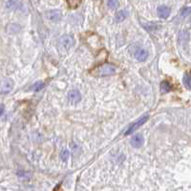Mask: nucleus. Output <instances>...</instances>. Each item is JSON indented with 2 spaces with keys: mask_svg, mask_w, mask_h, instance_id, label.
<instances>
[{
  "mask_svg": "<svg viewBox=\"0 0 191 191\" xmlns=\"http://www.w3.org/2000/svg\"><path fill=\"white\" fill-rule=\"evenodd\" d=\"M182 82L187 89H191V76L187 73L184 74L182 77Z\"/></svg>",
  "mask_w": 191,
  "mask_h": 191,
  "instance_id": "ddd939ff",
  "label": "nucleus"
},
{
  "mask_svg": "<svg viewBox=\"0 0 191 191\" xmlns=\"http://www.w3.org/2000/svg\"><path fill=\"white\" fill-rule=\"evenodd\" d=\"M43 87H44V83L41 82V81H39V82H36V83H35L34 85H32V86L31 87V89L36 91V92H38L41 89H43Z\"/></svg>",
  "mask_w": 191,
  "mask_h": 191,
  "instance_id": "2eb2a0df",
  "label": "nucleus"
},
{
  "mask_svg": "<svg viewBox=\"0 0 191 191\" xmlns=\"http://www.w3.org/2000/svg\"><path fill=\"white\" fill-rule=\"evenodd\" d=\"M143 142H144V139H143V137L142 135H136L133 138H131V140H130L131 145L134 146V147L142 146L143 144Z\"/></svg>",
  "mask_w": 191,
  "mask_h": 191,
  "instance_id": "1a4fd4ad",
  "label": "nucleus"
},
{
  "mask_svg": "<svg viewBox=\"0 0 191 191\" xmlns=\"http://www.w3.org/2000/svg\"><path fill=\"white\" fill-rule=\"evenodd\" d=\"M143 26L144 28L150 32L157 31L158 29H160V25H158L156 22H146L145 24H143Z\"/></svg>",
  "mask_w": 191,
  "mask_h": 191,
  "instance_id": "f8f14e48",
  "label": "nucleus"
},
{
  "mask_svg": "<svg viewBox=\"0 0 191 191\" xmlns=\"http://www.w3.org/2000/svg\"><path fill=\"white\" fill-rule=\"evenodd\" d=\"M179 38H180L181 43L182 45H186L188 42V40H189V34H188V32H186V31H182L180 32Z\"/></svg>",
  "mask_w": 191,
  "mask_h": 191,
  "instance_id": "9b49d317",
  "label": "nucleus"
},
{
  "mask_svg": "<svg viewBox=\"0 0 191 191\" xmlns=\"http://www.w3.org/2000/svg\"><path fill=\"white\" fill-rule=\"evenodd\" d=\"M16 5H19V3L15 2V1H10L7 3V7L8 8H15V7H16Z\"/></svg>",
  "mask_w": 191,
  "mask_h": 191,
  "instance_id": "6ab92c4d",
  "label": "nucleus"
},
{
  "mask_svg": "<svg viewBox=\"0 0 191 191\" xmlns=\"http://www.w3.org/2000/svg\"><path fill=\"white\" fill-rule=\"evenodd\" d=\"M135 57L141 62L145 61V59L148 57V52L142 48H138L135 51Z\"/></svg>",
  "mask_w": 191,
  "mask_h": 191,
  "instance_id": "0eeeda50",
  "label": "nucleus"
},
{
  "mask_svg": "<svg viewBox=\"0 0 191 191\" xmlns=\"http://www.w3.org/2000/svg\"><path fill=\"white\" fill-rule=\"evenodd\" d=\"M3 113H4V105L2 104L1 105V115H3Z\"/></svg>",
  "mask_w": 191,
  "mask_h": 191,
  "instance_id": "412c9836",
  "label": "nucleus"
},
{
  "mask_svg": "<svg viewBox=\"0 0 191 191\" xmlns=\"http://www.w3.org/2000/svg\"><path fill=\"white\" fill-rule=\"evenodd\" d=\"M127 16H128V12L126 10H121L117 12V15L115 16V20L116 22L120 23V22H122Z\"/></svg>",
  "mask_w": 191,
  "mask_h": 191,
  "instance_id": "9d476101",
  "label": "nucleus"
},
{
  "mask_svg": "<svg viewBox=\"0 0 191 191\" xmlns=\"http://www.w3.org/2000/svg\"><path fill=\"white\" fill-rule=\"evenodd\" d=\"M68 100L71 103L76 104V103L80 101L81 95L77 90H72L71 92H69V94H68Z\"/></svg>",
  "mask_w": 191,
  "mask_h": 191,
  "instance_id": "39448f33",
  "label": "nucleus"
},
{
  "mask_svg": "<svg viewBox=\"0 0 191 191\" xmlns=\"http://www.w3.org/2000/svg\"><path fill=\"white\" fill-rule=\"evenodd\" d=\"M191 14V7H184L181 11V15L182 16H187Z\"/></svg>",
  "mask_w": 191,
  "mask_h": 191,
  "instance_id": "dca6fc26",
  "label": "nucleus"
},
{
  "mask_svg": "<svg viewBox=\"0 0 191 191\" xmlns=\"http://www.w3.org/2000/svg\"><path fill=\"white\" fill-rule=\"evenodd\" d=\"M46 17L51 22H57L61 17V12L57 10H53L46 12Z\"/></svg>",
  "mask_w": 191,
  "mask_h": 191,
  "instance_id": "20e7f679",
  "label": "nucleus"
},
{
  "mask_svg": "<svg viewBox=\"0 0 191 191\" xmlns=\"http://www.w3.org/2000/svg\"><path fill=\"white\" fill-rule=\"evenodd\" d=\"M157 12H158V15H159L160 17L167 18L170 15L171 10H170L169 7H167V6H163L162 5V6H160V7H158Z\"/></svg>",
  "mask_w": 191,
  "mask_h": 191,
  "instance_id": "6e6552de",
  "label": "nucleus"
},
{
  "mask_svg": "<svg viewBox=\"0 0 191 191\" xmlns=\"http://www.w3.org/2000/svg\"><path fill=\"white\" fill-rule=\"evenodd\" d=\"M18 176H19V178H21V179H28L27 177H25L24 172H18Z\"/></svg>",
  "mask_w": 191,
  "mask_h": 191,
  "instance_id": "aec40b11",
  "label": "nucleus"
},
{
  "mask_svg": "<svg viewBox=\"0 0 191 191\" xmlns=\"http://www.w3.org/2000/svg\"><path fill=\"white\" fill-rule=\"evenodd\" d=\"M58 43H59V46H60L61 48L69 49L71 46H73V44H74V38H73V36H71L69 35H65V36L60 37Z\"/></svg>",
  "mask_w": 191,
  "mask_h": 191,
  "instance_id": "7ed1b4c3",
  "label": "nucleus"
},
{
  "mask_svg": "<svg viewBox=\"0 0 191 191\" xmlns=\"http://www.w3.org/2000/svg\"><path fill=\"white\" fill-rule=\"evenodd\" d=\"M69 155H70V152L68 150H64L63 152L60 154V159L63 161V162H66L68 159H69Z\"/></svg>",
  "mask_w": 191,
  "mask_h": 191,
  "instance_id": "f3484780",
  "label": "nucleus"
},
{
  "mask_svg": "<svg viewBox=\"0 0 191 191\" xmlns=\"http://www.w3.org/2000/svg\"><path fill=\"white\" fill-rule=\"evenodd\" d=\"M116 73V67L111 64H103L100 67H97L94 71H92V74L96 77H107L114 75Z\"/></svg>",
  "mask_w": 191,
  "mask_h": 191,
  "instance_id": "f257e3e1",
  "label": "nucleus"
},
{
  "mask_svg": "<svg viewBox=\"0 0 191 191\" xmlns=\"http://www.w3.org/2000/svg\"><path fill=\"white\" fill-rule=\"evenodd\" d=\"M12 87H14V81L11 78H6L2 82V87H1V93L2 94H7L12 91Z\"/></svg>",
  "mask_w": 191,
  "mask_h": 191,
  "instance_id": "423d86ee",
  "label": "nucleus"
},
{
  "mask_svg": "<svg viewBox=\"0 0 191 191\" xmlns=\"http://www.w3.org/2000/svg\"><path fill=\"white\" fill-rule=\"evenodd\" d=\"M118 1H115V0H111V1L107 2V5L109 6V8H116L118 6Z\"/></svg>",
  "mask_w": 191,
  "mask_h": 191,
  "instance_id": "a211bd4d",
  "label": "nucleus"
},
{
  "mask_svg": "<svg viewBox=\"0 0 191 191\" xmlns=\"http://www.w3.org/2000/svg\"><path fill=\"white\" fill-rule=\"evenodd\" d=\"M170 90H171V85L168 81L164 80L161 83V91L162 93H167Z\"/></svg>",
  "mask_w": 191,
  "mask_h": 191,
  "instance_id": "4468645a",
  "label": "nucleus"
},
{
  "mask_svg": "<svg viewBox=\"0 0 191 191\" xmlns=\"http://www.w3.org/2000/svg\"><path fill=\"white\" fill-rule=\"evenodd\" d=\"M148 120V116H144L142 118H141L140 120H138L137 121H135L134 123H132L129 126V128L126 130V132H125V135H130V134H132L134 131H136L138 128H140L142 125H143L144 123H145Z\"/></svg>",
  "mask_w": 191,
  "mask_h": 191,
  "instance_id": "f03ea898",
  "label": "nucleus"
}]
</instances>
